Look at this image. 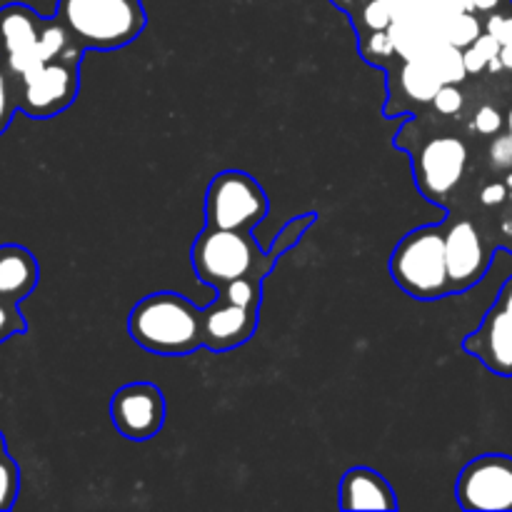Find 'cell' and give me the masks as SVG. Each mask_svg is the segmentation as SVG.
Masks as SVG:
<instances>
[{
  "instance_id": "cell-1",
  "label": "cell",
  "mask_w": 512,
  "mask_h": 512,
  "mask_svg": "<svg viewBox=\"0 0 512 512\" xmlns=\"http://www.w3.org/2000/svg\"><path fill=\"white\" fill-rule=\"evenodd\" d=\"M85 48L68 25L53 15L43 18L25 3L0 8V60L10 73L23 75L50 60H83Z\"/></svg>"
},
{
  "instance_id": "cell-2",
  "label": "cell",
  "mask_w": 512,
  "mask_h": 512,
  "mask_svg": "<svg viewBox=\"0 0 512 512\" xmlns=\"http://www.w3.org/2000/svg\"><path fill=\"white\" fill-rule=\"evenodd\" d=\"M128 333L153 355H190L203 343V308L178 293H153L128 318Z\"/></svg>"
},
{
  "instance_id": "cell-3",
  "label": "cell",
  "mask_w": 512,
  "mask_h": 512,
  "mask_svg": "<svg viewBox=\"0 0 512 512\" xmlns=\"http://www.w3.org/2000/svg\"><path fill=\"white\" fill-rule=\"evenodd\" d=\"M55 15L85 50H118L148 25L143 0H58Z\"/></svg>"
},
{
  "instance_id": "cell-4",
  "label": "cell",
  "mask_w": 512,
  "mask_h": 512,
  "mask_svg": "<svg viewBox=\"0 0 512 512\" xmlns=\"http://www.w3.org/2000/svg\"><path fill=\"white\" fill-rule=\"evenodd\" d=\"M390 275L410 298L438 300L453 293L445 258V230L440 225H423L405 235L393 250Z\"/></svg>"
},
{
  "instance_id": "cell-5",
  "label": "cell",
  "mask_w": 512,
  "mask_h": 512,
  "mask_svg": "<svg viewBox=\"0 0 512 512\" xmlns=\"http://www.w3.org/2000/svg\"><path fill=\"white\" fill-rule=\"evenodd\" d=\"M263 250L253 243L245 230H225L205 225L203 233L193 243L190 263L195 275L213 288H223L230 280L243 275H258V260Z\"/></svg>"
},
{
  "instance_id": "cell-6",
  "label": "cell",
  "mask_w": 512,
  "mask_h": 512,
  "mask_svg": "<svg viewBox=\"0 0 512 512\" xmlns=\"http://www.w3.org/2000/svg\"><path fill=\"white\" fill-rule=\"evenodd\" d=\"M268 195L263 185L243 170L218 173L205 195V225L225 230H248L268 215Z\"/></svg>"
},
{
  "instance_id": "cell-7",
  "label": "cell",
  "mask_w": 512,
  "mask_h": 512,
  "mask_svg": "<svg viewBox=\"0 0 512 512\" xmlns=\"http://www.w3.org/2000/svg\"><path fill=\"white\" fill-rule=\"evenodd\" d=\"M80 90V63L50 60L18 75V108L28 118L48 120L73 105Z\"/></svg>"
},
{
  "instance_id": "cell-8",
  "label": "cell",
  "mask_w": 512,
  "mask_h": 512,
  "mask_svg": "<svg viewBox=\"0 0 512 512\" xmlns=\"http://www.w3.org/2000/svg\"><path fill=\"white\" fill-rule=\"evenodd\" d=\"M458 505L468 512H512V458L480 455L470 460L455 483Z\"/></svg>"
},
{
  "instance_id": "cell-9",
  "label": "cell",
  "mask_w": 512,
  "mask_h": 512,
  "mask_svg": "<svg viewBox=\"0 0 512 512\" xmlns=\"http://www.w3.org/2000/svg\"><path fill=\"white\" fill-rule=\"evenodd\" d=\"M468 145L455 135H435L413 153L415 183L433 203L448 198L468 170Z\"/></svg>"
},
{
  "instance_id": "cell-10",
  "label": "cell",
  "mask_w": 512,
  "mask_h": 512,
  "mask_svg": "<svg viewBox=\"0 0 512 512\" xmlns=\"http://www.w3.org/2000/svg\"><path fill=\"white\" fill-rule=\"evenodd\" d=\"M110 420L125 440L145 443L165 425L163 390L153 383H130L115 390L110 400Z\"/></svg>"
},
{
  "instance_id": "cell-11",
  "label": "cell",
  "mask_w": 512,
  "mask_h": 512,
  "mask_svg": "<svg viewBox=\"0 0 512 512\" xmlns=\"http://www.w3.org/2000/svg\"><path fill=\"white\" fill-rule=\"evenodd\" d=\"M445 258H448L450 290L460 295L485 278L493 253L473 220H455L445 230Z\"/></svg>"
},
{
  "instance_id": "cell-12",
  "label": "cell",
  "mask_w": 512,
  "mask_h": 512,
  "mask_svg": "<svg viewBox=\"0 0 512 512\" xmlns=\"http://www.w3.org/2000/svg\"><path fill=\"white\" fill-rule=\"evenodd\" d=\"M463 350L478 358L490 373L512 378V318L503 305L495 303L485 313L480 328L463 340Z\"/></svg>"
},
{
  "instance_id": "cell-13",
  "label": "cell",
  "mask_w": 512,
  "mask_h": 512,
  "mask_svg": "<svg viewBox=\"0 0 512 512\" xmlns=\"http://www.w3.org/2000/svg\"><path fill=\"white\" fill-rule=\"evenodd\" d=\"M255 328H258V310L240 308L220 295L208 308H203V343L215 353H225L248 343Z\"/></svg>"
},
{
  "instance_id": "cell-14",
  "label": "cell",
  "mask_w": 512,
  "mask_h": 512,
  "mask_svg": "<svg viewBox=\"0 0 512 512\" xmlns=\"http://www.w3.org/2000/svg\"><path fill=\"white\" fill-rule=\"evenodd\" d=\"M340 508L343 510H398L393 485L375 470L350 468L340 480Z\"/></svg>"
},
{
  "instance_id": "cell-15",
  "label": "cell",
  "mask_w": 512,
  "mask_h": 512,
  "mask_svg": "<svg viewBox=\"0 0 512 512\" xmlns=\"http://www.w3.org/2000/svg\"><path fill=\"white\" fill-rule=\"evenodd\" d=\"M40 268L35 255L23 245H0V298L20 303L35 290Z\"/></svg>"
},
{
  "instance_id": "cell-16",
  "label": "cell",
  "mask_w": 512,
  "mask_h": 512,
  "mask_svg": "<svg viewBox=\"0 0 512 512\" xmlns=\"http://www.w3.org/2000/svg\"><path fill=\"white\" fill-rule=\"evenodd\" d=\"M443 85V78L433 70V65L425 58H405L403 70H400V90L415 103H433L435 93Z\"/></svg>"
},
{
  "instance_id": "cell-17",
  "label": "cell",
  "mask_w": 512,
  "mask_h": 512,
  "mask_svg": "<svg viewBox=\"0 0 512 512\" xmlns=\"http://www.w3.org/2000/svg\"><path fill=\"white\" fill-rule=\"evenodd\" d=\"M483 33V23H480L475 13H453L443 23V38L460 50L473 45Z\"/></svg>"
},
{
  "instance_id": "cell-18",
  "label": "cell",
  "mask_w": 512,
  "mask_h": 512,
  "mask_svg": "<svg viewBox=\"0 0 512 512\" xmlns=\"http://www.w3.org/2000/svg\"><path fill=\"white\" fill-rule=\"evenodd\" d=\"M500 48H503V45H500L490 33H483L473 45H468V48L463 50V60H465V70H468V75L485 73L488 65L500 55Z\"/></svg>"
},
{
  "instance_id": "cell-19",
  "label": "cell",
  "mask_w": 512,
  "mask_h": 512,
  "mask_svg": "<svg viewBox=\"0 0 512 512\" xmlns=\"http://www.w3.org/2000/svg\"><path fill=\"white\" fill-rule=\"evenodd\" d=\"M220 298L228 303L240 305V308H260V275H243V278L230 280L228 285L218 290Z\"/></svg>"
},
{
  "instance_id": "cell-20",
  "label": "cell",
  "mask_w": 512,
  "mask_h": 512,
  "mask_svg": "<svg viewBox=\"0 0 512 512\" xmlns=\"http://www.w3.org/2000/svg\"><path fill=\"white\" fill-rule=\"evenodd\" d=\"M18 110V75L10 73L8 65L0 60V135L8 130Z\"/></svg>"
},
{
  "instance_id": "cell-21",
  "label": "cell",
  "mask_w": 512,
  "mask_h": 512,
  "mask_svg": "<svg viewBox=\"0 0 512 512\" xmlns=\"http://www.w3.org/2000/svg\"><path fill=\"white\" fill-rule=\"evenodd\" d=\"M400 0H370L360 13L365 30L368 33H378V30H388L393 25L395 13H398Z\"/></svg>"
},
{
  "instance_id": "cell-22",
  "label": "cell",
  "mask_w": 512,
  "mask_h": 512,
  "mask_svg": "<svg viewBox=\"0 0 512 512\" xmlns=\"http://www.w3.org/2000/svg\"><path fill=\"white\" fill-rule=\"evenodd\" d=\"M20 470L8 453L0 458V510H10L18 500Z\"/></svg>"
},
{
  "instance_id": "cell-23",
  "label": "cell",
  "mask_w": 512,
  "mask_h": 512,
  "mask_svg": "<svg viewBox=\"0 0 512 512\" xmlns=\"http://www.w3.org/2000/svg\"><path fill=\"white\" fill-rule=\"evenodd\" d=\"M25 330H28V323L18 310V303L0 298V343L15 338V335H23Z\"/></svg>"
},
{
  "instance_id": "cell-24",
  "label": "cell",
  "mask_w": 512,
  "mask_h": 512,
  "mask_svg": "<svg viewBox=\"0 0 512 512\" xmlns=\"http://www.w3.org/2000/svg\"><path fill=\"white\" fill-rule=\"evenodd\" d=\"M463 105L465 98L463 93H460L458 83H443L433 98V108L438 110L440 115H458L460 110H463Z\"/></svg>"
},
{
  "instance_id": "cell-25",
  "label": "cell",
  "mask_w": 512,
  "mask_h": 512,
  "mask_svg": "<svg viewBox=\"0 0 512 512\" xmlns=\"http://www.w3.org/2000/svg\"><path fill=\"white\" fill-rule=\"evenodd\" d=\"M503 125H505L503 113H500L498 108H493V105H483V108L475 110V115H473L475 133L493 138V135H498L500 130H503Z\"/></svg>"
},
{
  "instance_id": "cell-26",
  "label": "cell",
  "mask_w": 512,
  "mask_h": 512,
  "mask_svg": "<svg viewBox=\"0 0 512 512\" xmlns=\"http://www.w3.org/2000/svg\"><path fill=\"white\" fill-rule=\"evenodd\" d=\"M490 168L498 170V173H510L512 170V138L508 133L495 135L493 143L488 150Z\"/></svg>"
},
{
  "instance_id": "cell-27",
  "label": "cell",
  "mask_w": 512,
  "mask_h": 512,
  "mask_svg": "<svg viewBox=\"0 0 512 512\" xmlns=\"http://www.w3.org/2000/svg\"><path fill=\"white\" fill-rule=\"evenodd\" d=\"M485 33L493 35L500 45H512V15L510 13H488Z\"/></svg>"
},
{
  "instance_id": "cell-28",
  "label": "cell",
  "mask_w": 512,
  "mask_h": 512,
  "mask_svg": "<svg viewBox=\"0 0 512 512\" xmlns=\"http://www.w3.org/2000/svg\"><path fill=\"white\" fill-rule=\"evenodd\" d=\"M505 200H510V190L508 185L503 183H490L485 185L483 193H480V203L488 205V208H498V205H503Z\"/></svg>"
},
{
  "instance_id": "cell-29",
  "label": "cell",
  "mask_w": 512,
  "mask_h": 512,
  "mask_svg": "<svg viewBox=\"0 0 512 512\" xmlns=\"http://www.w3.org/2000/svg\"><path fill=\"white\" fill-rule=\"evenodd\" d=\"M495 303L503 305L505 313H508L512 318V278L503 285V288H500V295H498V300H495Z\"/></svg>"
},
{
  "instance_id": "cell-30",
  "label": "cell",
  "mask_w": 512,
  "mask_h": 512,
  "mask_svg": "<svg viewBox=\"0 0 512 512\" xmlns=\"http://www.w3.org/2000/svg\"><path fill=\"white\" fill-rule=\"evenodd\" d=\"M475 13H495L503 5V0H473Z\"/></svg>"
},
{
  "instance_id": "cell-31",
  "label": "cell",
  "mask_w": 512,
  "mask_h": 512,
  "mask_svg": "<svg viewBox=\"0 0 512 512\" xmlns=\"http://www.w3.org/2000/svg\"><path fill=\"white\" fill-rule=\"evenodd\" d=\"M500 65H503V70H510L512 73V45H503L500 48Z\"/></svg>"
},
{
  "instance_id": "cell-32",
  "label": "cell",
  "mask_w": 512,
  "mask_h": 512,
  "mask_svg": "<svg viewBox=\"0 0 512 512\" xmlns=\"http://www.w3.org/2000/svg\"><path fill=\"white\" fill-rule=\"evenodd\" d=\"M500 228H503L505 235H512V208L508 210V213H505V218H503V223H500Z\"/></svg>"
},
{
  "instance_id": "cell-33",
  "label": "cell",
  "mask_w": 512,
  "mask_h": 512,
  "mask_svg": "<svg viewBox=\"0 0 512 512\" xmlns=\"http://www.w3.org/2000/svg\"><path fill=\"white\" fill-rule=\"evenodd\" d=\"M505 125H508V135L512 138V108L508 110V120H505Z\"/></svg>"
},
{
  "instance_id": "cell-34",
  "label": "cell",
  "mask_w": 512,
  "mask_h": 512,
  "mask_svg": "<svg viewBox=\"0 0 512 512\" xmlns=\"http://www.w3.org/2000/svg\"><path fill=\"white\" fill-rule=\"evenodd\" d=\"M505 185H508V190H510V200H512V170L508 173V178H505Z\"/></svg>"
},
{
  "instance_id": "cell-35",
  "label": "cell",
  "mask_w": 512,
  "mask_h": 512,
  "mask_svg": "<svg viewBox=\"0 0 512 512\" xmlns=\"http://www.w3.org/2000/svg\"><path fill=\"white\" fill-rule=\"evenodd\" d=\"M5 453H8V450H5V440H3V433H0V458H3Z\"/></svg>"
}]
</instances>
